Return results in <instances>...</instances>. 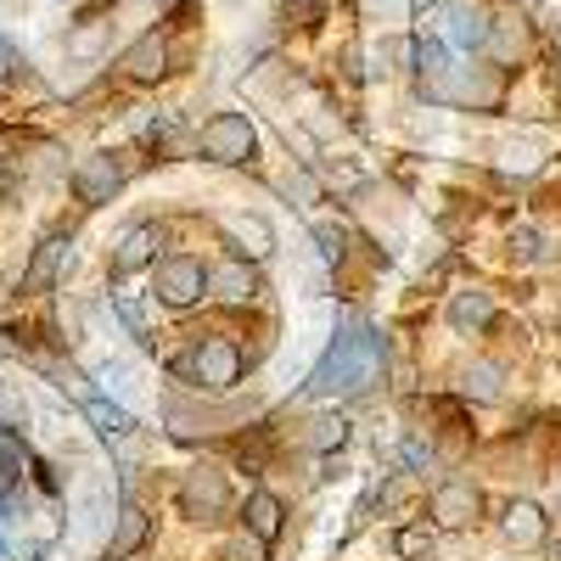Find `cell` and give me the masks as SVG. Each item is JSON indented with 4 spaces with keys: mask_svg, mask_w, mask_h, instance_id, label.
<instances>
[{
    "mask_svg": "<svg viewBox=\"0 0 561 561\" xmlns=\"http://www.w3.org/2000/svg\"><path fill=\"white\" fill-rule=\"evenodd\" d=\"M377 377H382V337L354 320L309 370V393L314 399H348V393H365Z\"/></svg>",
    "mask_w": 561,
    "mask_h": 561,
    "instance_id": "6da1fadb",
    "label": "cell"
},
{
    "mask_svg": "<svg viewBox=\"0 0 561 561\" xmlns=\"http://www.w3.org/2000/svg\"><path fill=\"white\" fill-rule=\"evenodd\" d=\"M174 377H192V388H208V393H225L242 382V348L230 337H208L197 348H185L180 359H169Z\"/></svg>",
    "mask_w": 561,
    "mask_h": 561,
    "instance_id": "7a4b0ae2",
    "label": "cell"
},
{
    "mask_svg": "<svg viewBox=\"0 0 561 561\" xmlns=\"http://www.w3.org/2000/svg\"><path fill=\"white\" fill-rule=\"evenodd\" d=\"M197 147H203L208 163H248L259 152V129H253L248 113H219V118L203 124Z\"/></svg>",
    "mask_w": 561,
    "mask_h": 561,
    "instance_id": "3957f363",
    "label": "cell"
},
{
    "mask_svg": "<svg viewBox=\"0 0 561 561\" xmlns=\"http://www.w3.org/2000/svg\"><path fill=\"white\" fill-rule=\"evenodd\" d=\"M180 511H185L192 523H219L225 511H230V483H225V472H214V466L185 472V483H180Z\"/></svg>",
    "mask_w": 561,
    "mask_h": 561,
    "instance_id": "277c9868",
    "label": "cell"
},
{
    "mask_svg": "<svg viewBox=\"0 0 561 561\" xmlns=\"http://www.w3.org/2000/svg\"><path fill=\"white\" fill-rule=\"evenodd\" d=\"M152 287H158V298H163L169 309H185V304H197V298L208 293V270H203V259H192V253H174V259L158 264Z\"/></svg>",
    "mask_w": 561,
    "mask_h": 561,
    "instance_id": "5b68a950",
    "label": "cell"
},
{
    "mask_svg": "<svg viewBox=\"0 0 561 561\" xmlns=\"http://www.w3.org/2000/svg\"><path fill=\"white\" fill-rule=\"evenodd\" d=\"M478 511H483V494H478L472 478H444V483L433 489V523H438V528H466Z\"/></svg>",
    "mask_w": 561,
    "mask_h": 561,
    "instance_id": "8992f818",
    "label": "cell"
},
{
    "mask_svg": "<svg viewBox=\"0 0 561 561\" xmlns=\"http://www.w3.org/2000/svg\"><path fill=\"white\" fill-rule=\"evenodd\" d=\"M444 45H455V51H483L489 45V18L478 0H449L444 7Z\"/></svg>",
    "mask_w": 561,
    "mask_h": 561,
    "instance_id": "52a82bcc",
    "label": "cell"
},
{
    "mask_svg": "<svg viewBox=\"0 0 561 561\" xmlns=\"http://www.w3.org/2000/svg\"><path fill=\"white\" fill-rule=\"evenodd\" d=\"M118 185H124V174H118V163H113L107 152H90V158H79V163H73V192H79L90 208L113 203Z\"/></svg>",
    "mask_w": 561,
    "mask_h": 561,
    "instance_id": "ba28073f",
    "label": "cell"
},
{
    "mask_svg": "<svg viewBox=\"0 0 561 561\" xmlns=\"http://www.w3.org/2000/svg\"><path fill=\"white\" fill-rule=\"evenodd\" d=\"M500 534L517 545V550H539L550 528H545V511H539L534 500H511V505L500 511Z\"/></svg>",
    "mask_w": 561,
    "mask_h": 561,
    "instance_id": "9c48e42d",
    "label": "cell"
},
{
    "mask_svg": "<svg viewBox=\"0 0 561 561\" xmlns=\"http://www.w3.org/2000/svg\"><path fill=\"white\" fill-rule=\"evenodd\" d=\"M208 293H214L219 304H253L259 275H253V264H248V259H225V264H214V270H208Z\"/></svg>",
    "mask_w": 561,
    "mask_h": 561,
    "instance_id": "30bf717a",
    "label": "cell"
},
{
    "mask_svg": "<svg viewBox=\"0 0 561 561\" xmlns=\"http://www.w3.org/2000/svg\"><path fill=\"white\" fill-rule=\"evenodd\" d=\"M449 325L460 337H478V332H489L494 325V293H483V287H466V293H455L449 298Z\"/></svg>",
    "mask_w": 561,
    "mask_h": 561,
    "instance_id": "8fae6325",
    "label": "cell"
},
{
    "mask_svg": "<svg viewBox=\"0 0 561 561\" xmlns=\"http://www.w3.org/2000/svg\"><path fill=\"white\" fill-rule=\"evenodd\" d=\"M427 96H444V102H460V107H494L500 102V73L478 68V73H466L460 84H427Z\"/></svg>",
    "mask_w": 561,
    "mask_h": 561,
    "instance_id": "7c38bea8",
    "label": "cell"
},
{
    "mask_svg": "<svg viewBox=\"0 0 561 561\" xmlns=\"http://www.w3.org/2000/svg\"><path fill=\"white\" fill-rule=\"evenodd\" d=\"M158 248H163V237H158L152 225H129L124 237H118V248H113V270H118V275L147 270V264L158 259Z\"/></svg>",
    "mask_w": 561,
    "mask_h": 561,
    "instance_id": "4fadbf2b",
    "label": "cell"
},
{
    "mask_svg": "<svg viewBox=\"0 0 561 561\" xmlns=\"http://www.w3.org/2000/svg\"><path fill=\"white\" fill-rule=\"evenodd\" d=\"M68 253H73L68 237H45L34 248V264L23 270V293H45V287H51V280L62 275V264H68Z\"/></svg>",
    "mask_w": 561,
    "mask_h": 561,
    "instance_id": "5bb4252c",
    "label": "cell"
},
{
    "mask_svg": "<svg viewBox=\"0 0 561 561\" xmlns=\"http://www.w3.org/2000/svg\"><path fill=\"white\" fill-rule=\"evenodd\" d=\"M124 73L129 79H140V84H152V79H163L169 73V45L158 39V34H140L129 51H124Z\"/></svg>",
    "mask_w": 561,
    "mask_h": 561,
    "instance_id": "9a60e30c",
    "label": "cell"
},
{
    "mask_svg": "<svg viewBox=\"0 0 561 561\" xmlns=\"http://www.w3.org/2000/svg\"><path fill=\"white\" fill-rule=\"evenodd\" d=\"M219 225H225V237L237 242L248 259H270V253H275V237H270V225H264L259 214H225Z\"/></svg>",
    "mask_w": 561,
    "mask_h": 561,
    "instance_id": "2e32d148",
    "label": "cell"
},
{
    "mask_svg": "<svg viewBox=\"0 0 561 561\" xmlns=\"http://www.w3.org/2000/svg\"><path fill=\"white\" fill-rule=\"evenodd\" d=\"M147 534H152L147 511H140V505H124V511H118V534H113V545H107V561H129L140 545H147Z\"/></svg>",
    "mask_w": 561,
    "mask_h": 561,
    "instance_id": "e0dca14e",
    "label": "cell"
},
{
    "mask_svg": "<svg viewBox=\"0 0 561 561\" xmlns=\"http://www.w3.org/2000/svg\"><path fill=\"white\" fill-rule=\"evenodd\" d=\"M280 523H287V505H280V500H275L270 489H259V494L248 500V534L270 545V539L280 534Z\"/></svg>",
    "mask_w": 561,
    "mask_h": 561,
    "instance_id": "ac0fdd59",
    "label": "cell"
},
{
    "mask_svg": "<svg viewBox=\"0 0 561 561\" xmlns=\"http://www.w3.org/2000/svg\"><path fill=\"white\" fill-rule=\"evenodd\" d=\"M500 382H505V370H500L494 359H478V365H466V370H460V393H466V399H478V404H494V399L505 393Z\"/></svg>",
    "mask_w": 561,
    "mask_h": 561,
    "instance_id": "d6986e66",
    "label": "cell"
},
{
    "mask_svg": "<svg viewBox=\"0 0 561 561\" xmlns=\"http://www.w3.org/2000/svg\"><path fill=\"white\" fill-rule=\"evenodd\" d=\"M489 45L500 51V62H523L528 57V23L523 18H505L500 28H489Z\"/></svg>",
    "mask_w": 561,
    "mask_h": 561,
    "instance_id": "ffe728a7",
    "label": "cell"
},
{
    "mask_svg": "<svg viewBox=\"0 0 561 561\" xmlns=\"http://www.w3.org/2000/svg\"><path fill=\"white\" fill-rule=\"evenodd\" d=\"M539 147L534 140H505L500 147V174H517V180H528V174H539Z\"/></svg>",
    "mask_w": 561,
    "mask_h": 561,
    "instance_id": "44dd1931",
    "label": "cell"
},
{
    "mask_svg": "<svg viewBox=\"0 0 561 561\" xmlns=\"http://www.w3.org/2000/svg\"><path fill=\"white\" fill-rule=\"evenodd\" d=\"M84 415L96 421V427H102L107 438H124V433L135 427V421H129V410H124V404H113V399H84Z\"/></svg>",
    "mask_w": 561,
    "mask_h": 561,
    "instance_id": "7402d4cb",
    "label": "cell"
},
{
    "mask_svg": "<svg viewBox=\"0 0 561 561\" xmlns=\"http://www.w3.org/2000/svg\"><path fill=\"white\" fill-rule=\"evenodd\" d=\"M343 438H348V421L343 415H320L314 427H309V444L314 449H343Z\"/></svg>",
    "mask_w": 561,
    "mask_h": 561,
    "instance_id": "603a6c76",
    "label": "cell"
},
{
    "mask_svg": "<svg viewBox=\"0 0 561 561\" xmlns=\"http://www.w3.org/2000/svg\"><path fill=\"white\" fill-rule=\"evenodd\" d=\"M23 472V438L12 427H0V483H12Z\"/></svg>",
    "mask_w": 561,
    "mask_h": 561,
    "instance_id": "cb8c5ba5",
    "label": "cell"
},
{
    "mask_svg": "<svg viewBox=\"0 0 561 561\" xmlns=\"http://www.w3.org/2000/svg\"><path fill=\"white\" fill-rule=\"evenodd\" d=\"M393 550H399L404 561H421V556H433V528H399Z\"/></svg>",
    "mask_w": 561,
    "mask_h": 561,
    "instance_id": "d4e9b609",
    "label": "cell"
},
{
    "mask_svg": "<svg viewBox=\"0 0 561 561\" xmlns=\"http://www.w3.org/2000/svg\"><path fill=\"white\" fill-rule=\"evenodd\" d=\"M314 242H320L325 259H343V253H348V230L332 225V219H320V225H314Z\"/></svg>",
    "mask_w": 561,
    "mask_h": 561,
    "instance_id": "484cf974",
    "label": "cell"
},
{
    "mask_svg": "<svg viewBox=\"0 0 561 561\" xmlns=\"http://www.w3.org/2000/svg\"><path fill=\"white\" fill-rule=\"evenodd\" d=\"M102 45H107V23H90V28H79V34L68 39V51H73V57H96Z\"/></svg>",
    "mask_w": 561,
    "mask_h": 561,
    "instance_id": "4316f807",
    "label": "cell"
},
{
    "mask_svg": "<svg viewBox=\"0 0 561 561\" xmlns=\"http://www.w3.org/2000/svg\"><path fill=\"white\" fill-rule=\"evenodd\" d=\"M287 197H293L298 208H309V203L320 197V185H314V174H309V169H293V174H287Z\"/></svg>",
    "mask_w": 561,
    "mask_h": 561,
    "instance_id": "83f0119b",
    "label": "cell"
},
{
    "mask_svg": "<svg viewBox=\"0 0 561 561\" xmlns=\"http://www.w3.org/2000/svg\"><path fill=\"white\" fill-rule=\"evenodd\" d=\"M225 561H270V545H264V539H253V534H242V539H230Z\"/></svg>",
    "mask_w": 561,
    "mask_h": 561,
    "instance_id": "f1b7e54d",
    "label": "cell"
},
{
    "mask_svg": "<svg viewBox=\"0 0 561 561\" xmlns=\"http://www.w3.org/2000/svg\"><path fill=\"white\" fill-rule=\"evenodd\" d=\"M113 304H118V314H124V325H129V337H147V314H140V304H135L129 293H113Z\"/></svg>",
    "mask_w": 561,
    "mask_h": 561,
    "instance_id": "f546056e",
    "label": "cell"
},
{
    "mask_svg": "<svg viewBox=\"0 0 561 561\" xmlns=\"http://www.w3.org/2000/svg\"><path fill=\"white\" fill-rule=\"evenodd\" d=\"M511 259H523V264L539 259V237H534V230H511Z\"/></svg>",
    "mask_w": 561,
    "mask_h": 561,
    "instance_id": "4dcf8cb0",
    "label": "cell"
},
{
    "mask_svg": "<svg viewBox=\"0 0 561 561\" xmlns=\"http://www.w3.org/2000/svg\"><path fill=\"white\" fill-rule=\"evenodd\" d=\"M370 12H382V18H399V12H404V0H370Z\"/></svg>",
    "mask_w": 561,
    "mask_h": 561,
    "instance_id": "1f68e13d",
    "label": "cell"
},
{
    "mask_svg": "<svg viewBox=\"0 0 561 561\" xmlns=\"http://www.w3.org/2000/svg\"><path fill=\"white\" fill-rule=\"evenodd\" d=\"M550 561H561V545H556V550H550Z\"/></svg>",
    "mask_w": 561,
    "mask_h": 561,
    "instance_id": "d6a6232c",
    "label": "cell"
}]
</instances>
